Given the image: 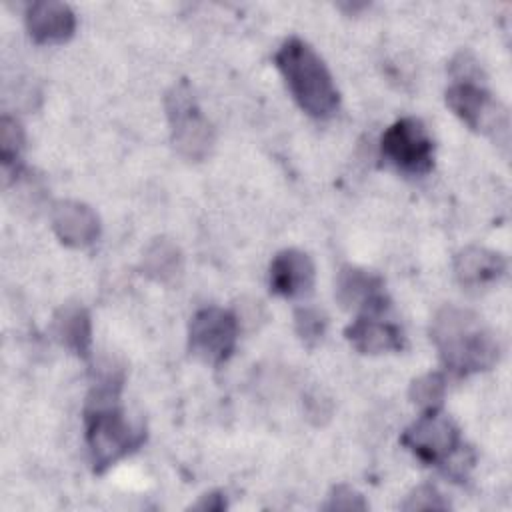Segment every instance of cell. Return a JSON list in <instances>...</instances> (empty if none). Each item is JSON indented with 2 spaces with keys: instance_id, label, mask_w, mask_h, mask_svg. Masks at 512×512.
Masks as SVG:
<instances>
[{
  "instance_id": "6da1fadb",
  "label": "cell",
  "mask_w": 512,
  "mask_h": 512,
  "mask_svg": "<svg viewBox=\"0 0 512 512\" xmlns=\"http://www.w3.org/2000/svg\"><path fill=\"white\" fill-rule=\"evenodd\" d=\"M120 388L122 370L112 366L100 368L84 410L86 444L94 472L98 474L140 448L146 438L144 428L132 424L120 408Z\"/></svg>"
},
{
  "instance_id": "7a4b0ae2",
  "label": "cell",
  "mask_w": 512,
  "mask_h": 512,
  "mask_svg": "<svg viewBox=\"0 0 512 512\" xmlns=\"http://www.w3.org/2000/svg\"><path fill=\"white\" fill-rule=\"evenodd\" d=\"M430 338L442 364L456 376L488 370L496 364L500 346L482 318L460 306H444L430 324Z\"/></svg>"
},
{
  "instance_id": "3957f363",
  "label": "cell",
  "mask_w": 512,
  "mask_h": 512,
  "mask_svg": "<svg viewBox=\"0 0 512 512\" xmlns=\"http://www.w3.org/2000/svg\"><path fill=\"white\" fill-rule=\"evenodd\" d=\"M274 64L280 70L292 98L314 118H330L340 94L322 58L300 38H288L276 52Z\"/></svg>"
},
{
  "instance_id": "277c9868",
  "label": "cell",
  "mask_w": 512,
  "mask_h": 512,
  "mask_svg": "<svg viewBox=\"0 0 512 512\" xmlns=\"http://www.w3.org/2000/svg\"><path fill=\"white\" fill-rule=\"evenodd\" d=\"M400 442L424 464L446 466L452 476H464L474 462L472 454L464 452L458 426L440 410L424 412L404 430Z\"/></svg>"
},
{
  "instance_id": "5b68a950",
  "label": "cell",
  "mask_w": 512,
  "mask_h": 512,
  "mask_svg": "<svg viewBox=\"0 0 512 512\" xmlns=\"http://www.w3.org/2000/svg\"><path fill=\"white\" fill-rule=\"evenodd\" d=\"M448 108L472 130H482L508 148V112L476 80H454L446 90Z\"/></svg>"
},
{
  "instance_id": "8992f818",
  "label": "cell",
  "mask_w": 512,
  "mask_h": 512,
  "mask_svg": "<svg viewBox=\"0 0 512 512\" xmlns=\"http://www.w3.org/2000/svg\"><path fill=\"white\" fill-rule=\"evenodd\" d=\"M166 112L174 148L188 160H202L214 144V130L196 106L186 82L176 84L166 94Z\"/></svg>"
},
{
  "instance_id": "52a82bcc",
  "label": "cell",
  "mask_w": 512,
  "mask_h": 512,
  "mask_svg": "<svg viewBox=\"0 0 512 512\" xmlns=\"http://www.w3.org/2000/svg\"><path fill=\"white\" fill-rule=\"evenodd\" d=\"M382 156L410 176L428 174L434 166V142L422 120L406 116L388 126L380 140Z\"/></svg>"
},
{
  "instance_id": "ba28073f",
  "label": "cell",
  "mask_w": 512,
  "mask_h": 512,
  "mask_svg": "<svg viewBox=\"0 0 512 512\" xmlns=\"http://www.w3.org/2000/svg\"><path fill=\"white\" fill-rule=\"evenodd\" d=\"M238 316L230 310L208 306L198 310L188 328L190 352L206 364L226 362L238 340Z\"/></svg>"
},
{
  "instance_id": "9c48e42d",
  "label": "cell",
  "mask_w": 512,
  "mask_h": 512,
  "mask_svg": "<svg viewBox=\"0 0 512 512\" xmlns=\"http://www.w3.org/2000/svg\"><path fill=\"white\" fill-rule=\"evenodd\" d=\"M336 300L342 308L360 314H386L390 300L384 294V280L368 270L344 266L336 276Z\"/></svg>"
},
{
  "instance_id": "30bf717a",
  "label": "cell",
  "mask_w": 512,
  "mask_h": 512,
  "mask_svg": "<svg viewBox=\"0 0 512 512\" xmlns=\"http://www.w3.org/2000/svg\"><path fill=\"white\" fill-rule=\"evenodd\" d=\"M268 284L270 290L282 298H302L312 292L314 262L302 250H280L270 262Z\"/></svg>"
},
{
  "instance_id": "8fae6325",
  "label": "cell",
  "mask_w": 512,
  "mask_h": 512,
  "mask_svg": "<svg viewBox=\"0 0 512 512\" xmlns=\"http://www.w3.org/2000/svg\"><path fill=\"white\" fill-rule=\"evenodd\" d=\"M382 314H360L344 330L346 340L362 354L398 352L404 348V332Z\"/></svg>"
},
{
  "instance_id": "7c38bea8",
  "label": "cell",
  "mask_w": 512,
  "mask_h": 512,
  "mask_svg": "<svg viewBox=\"0 0 512 512\" xmlns=\"http://www.w3.org/2000/svg\"><path fill=\"white\" fill-rule=\"evenodd\" d=\"M26 28L38 44L66 42L76 30V16L64 2L40 0L26 8Z\"/></svg>"
},
{
  "instance_id": "4fadbf2b",
  "label": "cell",
  "mask_w": 512,
  "mask_h": 512,
  "mask_svg": "<svg viewBox=\"0 0 512 512\" xmlns=\"http://www.w3.org/2000/svg\"><path fill=\"white\" fill-rule=\"evenodd\" d=\"M52 228L66 246L84 248L98 238L100 220L90 206L76 200H62L52 208Z\"/></svg>"
},
{
  "instance_id": "5bb4252c",
  "label": "cell",
  "mask_w": 512,
  "mask_h": 512,
  "mask_svg": "<svg viewBox=\"0 0 512 512\" xmlns=\"http://www.w3.org/2000/svg\"><path fill=\"white\" fill-rule=\"evenodd\" d=\"M506 272V258L500 252L468 246L454 258V276L466 288H482L500 280Z\"/></svg>"
},
{
  "instance_id": "9a60e30c",
  "label": "cell",
  "mask_w": 512,
  "mask_h": 512,
  "mask_svg": "<svg viewBox=\"0 0 512 512\" xmlns=\"http://www.w3.org/2000/svg\"><path fill=\"white\" fill-rule=\"evenodd\" d=\"M54 338L80 358L90 356L92 346V322L90 314L80 304H64L52 318Z\"/></svg>"
},
{
  "instance_id": "2e32d148",
  "label": "cell",
  "mask_w": 512,
  "mask_h": 512,
  "mask_svg": "<svg viewBox=\"0 0 512 512\" xmlns=\"http://www.w3.org/2000/svg\"><path fill=\"white\" fill-rule=\"evenodd\" d=\"M142 270L148 278L168 284L182 272V254L168 238H156L144 252Z\"/></svg>"
},
{
  "instance_id": "e0dca14e",
  "label": "cell",
  "mask_w": 512,
  "mask_h": 512,
  "mask_svg": "<svg viewBox=\"0 0 512 512\" xmlns=\"http://www.w3.org/2000/svg\"><path fill=\"white\" fill-rule=\"evenodd\" d=\"M444 394H446V378L442 372H426L418 376L416 380H412L408 390L410 400L424 412L440 410Z\"/></svg>"
},
{
  "instance_id": "ac0fdd59",
  "label": "cell",
  "mask_w": 512,
  "mask_h": 512,
  "mask_svg": "<svg viewBox=\"0 0 512 512\" xmlns=\"http://www.w3.org/2000/svg\"><path fill=\"white\" fill-rule=\"evenodd\" d=\"M294 328L306 346H316L328 328V316L314 306H300L294 312Z\"/></svg>"
},
{
  "instance_id": "d6986e66",
  "label": "cell",
  "mask_w": 512,
  "mask_h": 512,
  "mask_svg": "<svg viewBox=\"0 0 512 512\" xmlns=\"http://www.w3.org/2000/svg\"><path fill=\"white\" fill-rule=\"evenodd\" d=\"M24 146V130L20 122L12 116H2L0 120V158L4 168L18 162L20 150Z\"/></svg>"
},
{
  "instance_id": "ffe728a7",
  "label": "cell",
  "mask_w": 512,
  "mask_h": 512,
  "mask_svg": "<svg viewBox=\"0 0 512 512\" xmlns=\"http://www.w3.org/2000/svg\"><path fill=\"white\" fill-rule=\"evenodd\" d=\"M450 504L444 500V496L434 486H418L402 504V510L414 512V510H448Z\"/></svg>"
},
{
  "instance_id": "44dd1931",
  "label": "cell",
  "mask_w": 512,
  "mask_h": 512,
  "mask_svg": "<svg viewBox=\"0 0 512 512\" xmlns=\"http://www.w3.org/2000/svg\"><path fill=\"white\" fill-rule=\"evenodd\" d=\"M368 504L354 488L346 484H338L332 494L328 496V502L324 504V510H366Z\"/></svg>"
},
{
  "instance_id": "7402d4cb",
  "label": "cell",
  "mask_w": 512,
  "mask_h": 512,
  "mask_svg": "<svg viewBox=\"0 0 512 512\" xmlns=\"http://www.w3.org/2000/svg\"><path fill=\"white\" fill-rule=\"evenodd\" d=\"M222 508H226V500L220 492L206 494L198 504H194V510H222Z\"/></svg>"
}]
</instances>
